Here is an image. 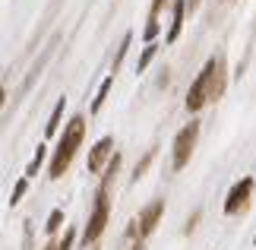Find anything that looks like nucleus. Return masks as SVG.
Wrapping results in <instances>:
<instances>
[{
	"label": "nucleus",
	"mask_w": 256,
	"mask_h": 250,
	"mask_svg": "<svg viewBox=\"0 0 256 250\" xmlns=\"http://www.w3.org/2000/svg\"><path fill=\"white\" fill-rule=\"evenodd\" d=\"M82 136H86V117H73V121L66 124V130H64L60 143H57V152H54V158H51L48 177H60L66 168H70L76 149H80V143H82Z\"/></svg>",
	"instance_id": "1"
},
{
	"label": "nucleus",
	"mask_w": 256,
	"mask_h": 250,
	"mask_svg": "<svg viewBox=\"0 0 256 250\" xmlns=\"http://www.w3.org/2000/svg\"><path fill=\"white\" fill-rule=\"evenodd\" d=\"M108 190L111 187H98V196H95V209H92V215H88V225H86V234H82V241L86 247L98 241L104 231V225H108V215H111V203H108Z\"/></svg>",
	"instance_id": "2"
},
{
	"label": "nucleus",
	"mask_w": 256,
	"mask_h": 250,
	"mask_svg": "<svg viewBox=\"0 0 256 250\" xmlns=\"http://www.w3.org/2000/svg\"><path fill=\"white\" fill-rule=\"evenodd\" d=\"M196 136H200V124L190 121L180 133L174 136V168L180 171V168L190 162V155H193V146H196Z\"/></svg>",
	"instance_id": "3"
},
{
	"label": "nucleus",
	"mask_w": 256,
	"mask_h": 250,
	"mask_svg": "<svg viewBox=\"0 0 256 250\" xmlns=\"http://www.w3.org/2000/svg\"><path fill=\"white\" fill-rule=\"evenodd\" d=\"M206 102H209V64L200 70V76L193 79L190 92H186V111H200Z\"/></svg>",
	"instance_id": "4"
},
{
	"label": "nucleus",
	"mask_w": 256,
	"mask_h": 250,
	"mask_svg": "<svg viewBox=\"0 0 256 250\" xmlns=\"http://www.w3.org/2000/svg\"><path fill=\"white\" fill-rule=\"evenodd\" d=\"M162 215H164V199H152V203H149V206H146L142 212H140V218H136V228H140V237L152 234Z\"/></svg>",
	"instance_id": "5"
},
{
	"label": "nucleus",
	"mask_w": 256,
	"mask_h": 250,
	"mask_svg": "<svg viewBox=\"0 0 256 250\" xmlns=\"http://www.w3.org/2000/svg\"><path fill=\"white\" fill-rule=\"evenodd\" d=\"M250 193H253V181H250V177H244L240 184H234V187H231V193H228V203H224V212H228V215L240 212V209L247 206Z\"/></svg>",
	"instance_id": "6"
},
{
	"label": "nucleus",
	"mask_w": 256,
	"mask_h": 250,
	"mask_svg": "<svg viewBox=\"0 0 256 250\" xmlns=\"http://www.w3.org/2000/svg\"><path fill=\"white\" fill-rule=\"evenodd\" d=\"M209 64V102H218L224 95V61L222 57H212Z\"/></svg>",
	"instance_id": "7"
},
{
	"label": "nucleus",
	"mask_w": 256,
	"mask_h": 250,
	"mask_svg": "<svg viewBox=\"0 0 256 250\" xmlns=\"http://www.w3.org/2000/svg\"><path fill=\"white\" fill-rule=\"evenodd\" d=\"M111 146H114L111 136H102V139L92 146V152H88V171H92V174H98V171L104 168V162H111V158H114V155H111Z\"/></svg>",
	"instance_id": "8"
},
{
	"label": "nucleus",
	"mask_w": 256,
	"mask_h": 250,
	"mask_svg": "<svg viewBox=\"0 0 256 250\" xmlns=\"http://www.w3.org/2000/svg\"><path fill=\"white\" fill-rule=\"evenodd\" d=\"M184 13H186V0H174V23L168 29V42H177V35L184 29Z\"/></svg>",
	"instance_id": "9"
},
{
	"label": "nucleus",
	"mask_w": 256,
	"mask_h": 250,
	"mask_svg": "<svg viewBox=\"0 0 256 250\" xmlns=\"http://www.w3.org/2000/svg\"><path fill=\"white\" fill-rule=\"evenodd\" d=\"M64 108H66V102L60 98V102L54 105L51 117H48V124H44V133H48V136H54V133H57V127H60V117H64Z\"/></svg>",
	"instance_id": "10"
},
{
	"label": "nucleus",
	"mask_w": 256,
	"mask_h": 250,
	"mask_svg": "<svg viewBox=\"0 0 256 250\" xmlns=\"http://www.w3.org/2000/svg\"><path fill=\"white\" fill-rule=\"evenodd\" d=\"M111 86H114V73L104 79L102 86H98V95H95V102H92V114L95 111H102V105H104V98H108V92H111Z\"/></svg>",
	"instance_id": "11"
},
{
	"label": "nucleus",
	"mask_w": 256,
	"mask_h": 250,
	"mask_svg": "<svg viewBox=\"0 0 256 250\" xmlns=\"http://www.w3.org/2000/svg\"><path fill=\"white\" fill-rule=\"evenodd\" d=\"M155 51H158V45H155V42H149V45H146V51H142V57H140V64H136V70H140V73H142V70L152 64Z\"/></svg>",
	"instance_id": "12"
},
{
	"label": "nucleus",
	"mask_w": 256,
	"mask_h": 250,
	"mask_svg": "<svg viewBox=\"0 0 256 250\" xmlns=\"http://www.w3.org/2000/svg\"><path fill=\"white\" fill-rule=\"evenodd\" d=\"M60 225H64V209H54V212L48 215V225H44V228H48V234H54Z\"/></svg>",
	"instance_id": "13"
},
{
	"label": "nucleus",
	"mask_w": 256,
	"mask_h": 250,
	"mask_svg": "<svg viewBox=\"0 0 256 250\" xmlns=\"http://www.w3.org/2000/svg\"><path fill=\"white\" fill-rule=\"evenodd\" d=\"M130 42H133V35H124L120 48H117V57H114V70H111V73H117V67L124 64V57H126V48H130Z\"/></svg>",
	"instance_id": "14"
},
{
	"label": "nucleus",
	"mask_w": 256,
	"mask_h": 250,
	"mask_svg": "<svg viewBox=\"0 0 256 250\" xmlns=\"http://www.w3.org/2000/svg\"><path fill=\"white\" fill-rule=\"evenodd\" d=\"M42 162H44V146H38V152H35V158H32V165H28V171H26V177H32L38 168H42Z\"/></svg>",
	"instance_id": "15"
},
{
	"label": "nucleus",
	"mask_w": 256,
	"mask_h": 250,
	"mask_svg": "<svg viewBox=\"0 0 256 250\" xmlns=\"http://www.w3.org/2000/svg\"><path fill=\"white\" fill-rule=\"evenodd\" d=\"M22 193H26V181H19V184L13 187V193H10V206H16L19 199H22Z\"/></svg>",
	"instance_id": "16"
},
{
	"label": "nucleus",
	"mask_w": 256,
	"mask_h": 250,
	"mask_svg": "<svg viewBox=\"0 0 256 250\" xmlns=\"http://www.w3.org/2000/svg\"><path fill=\"white\" fill-rule=\"evenodd\" d=\"M152 155H155V152H149V155H146V158H142L140 165H136V171H133V177H136V181H140V177L146 174V168H149V162H152Z\"/></svg>",
	"instance_id": "17"
},
{
	"label": "nucleus",
	"mask_w": 256,
	"mask_h": 250,
	"mask_svg": "<svg viewBox=\"0 0 256 250\" xmlns=\"http://www.w3.org/2000/svg\"><path fill=\"white\" fill-rule=\"evenodd\" d=\"M73 241H76V234H73V231H66V234H64V241H57V250H70Z\"/></svg>",
	"instance_id": "18"
},
{
	"label": "nucleus",
	"mask_w": 256,
	"mask_h": 250,
	"mask_svg": "<svg viewBox=\"0 0 256 250\" xmlns=\"http://www.w3.org/2000/svg\"><path fill=\"white\" fill-rule=\"evenodd\" d=\"M162 7H164V0H152V10H149V23H155V19H158Z\"/></svg>",
	"instance_id": "19"
},
{
	"label": "nucleus",
	"mask_w": 256,
	"mask_h": 250,
	"mask_svg": "<svg viewBox=\"0 0 256 250\" xmlns=\"http://www.w3.org/2000/svg\"><path fill=\"white\" fill-rule=\"evenodd\" d=\"M158 29H162V26H158V19H155V23H149V26H146V38L152 42V38L158 35Z\"/></svg>",
	"instance_id": "20"
},
{
	"label": "nucleus",
	"mask_w": 256,
	"mask_h": 250,
	"mask_svg": "<svg viewBox=\"0 0 256 250\" xmlns=\"http://www.w3.org/2000/svg\"><path fill=\"white\" fill-rule=\"evenodd\" d=\"M196 7H200V0H186V10H190V13H193Z\"/></svg>",
	"instance_id": "21"
},
{
	"label": "nucleus",
	"mask_w": 256,
	"mask_h": 250,
	"mask_svg": "<svg viewBox=\"0 0 256 250\" xmlns=\"http://www.w3.org/2000/svg\"><path fill=\"white\" fill-rule=\"evenodd\" d=\"M44 250H57V244H48V247H44Z\"/></svg>",
	"instance_id": "22"
}]
</instances>
